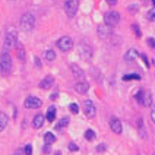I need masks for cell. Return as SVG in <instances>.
<instances>
[{
	"mask_svg": "<svg viewBox=\"0 0 155 155\" xmlns=\"http://www.w3.org/2000/svg\"><path fill=\"white\" fill-rule=\"evenodd\" d=\"M0 70L3 76H7L12 70V57L7 51H3L0 54Z\"/></svg>",
	"mask_w": 155,
	"mask_h": 155,
	"instance_id": "cell-1",
	"label": "cell"
},
{
	"mask_svg": "<svg viewBox=\"0 0 155 155\" xmlns=\"http://www.w3.org/2000/svg\"><path fill=\"white\" fill-rule=\"evenodd\" d=\"M15 45H18V32L15 28H9L6 32V37H4V48L10 50Z\"/></svg>",
	"mask_w": 155,
	"mask_h": 155,
	"instance_id": "cell-2",
	"label": "cell"
},
{
	"mask_svg": "<svg viewBox=\"0 0 155 155\" xmlns=\"http://www.w3.org/2000/svg\"><path fill=\"white\" fill-rule=\"evenodd\" d=\"M34 27H35V16L32 13L22 15V18H21V29L28 32V31L34 29Z\"/></svg>",
	"mask_w": 155,
	"mask_h": 155,
	"instance_id": "cell-3",
	"label": "cell"
},
{
	"mask_svg": "<svg viewBox=\"0 0 155 155\" xmlns=\"http://www.w3.org/2000/svg\"><path fill=\"white\" fill-rule=\"evenodd\" d=\"M56 45H57V48H59L60 51L66 53V51L72 50V47H73V39L70 38V37H66V35H65V37H62V38L57 39Z\"/></svg>",
	"mask_w": 155,
	"mask_h": 155,
	"instance_id": "cell-4",
	"label": "cell"
},
{
	"mask_svg": "<svg viewBox=\"0 0 155 155\" xmlns=\"http://www.w3.org/2000/svg\"><path fill=\"white\" fill-rule=\"evenodd\" d=\"M79 7V0H65V12L69 18H73Z\"/></svg>",
	"mask_w": 155,
	"mask_h": 155,
	"instance_id": "cell-5",
	"label": "cell"
},
{
	"mask_svg": "<svg viewBox=\"0 0 155 155\" xmlns=\"http://www.w3.org/2000/svg\"><path fill=\"white\" fill-rule=\"evenodd\" d=\"M104 22L108 25V27H116L117 24L120 22V13L116 10H110L104 15Z\"/></svg>",
	"mask_w": 155,
	"mask_h": 155,
	"instance_id": "cell-6",
	"label": "cell"
},
{
	"mask_svg": "<svg viewBox=\"0 0 155 155\" xmlns=\"http://www.w3.org/2000/svg\"><path fill=\"white\" fill-rule=\"evenodd\" d=\"M83 113H85V116L89 117V118L95 117V114H97V107L92 103V100H85L83 101Z\"/></svg>",
	"mask_w": 155,
	"mask_h": 155,
	"instance_id": "cell-7",
	"label": "cell"
},
{
	"mask_svg": "<svg viewBox=\"0 0 155 155\" xmlns=\"http://www.w3.org/2000/svg\"><path fill=\"white\" fill-rule=\"evenodd\" d=\"M41 104H42V101L39 100L38 97H28L25 100V103H24L25 108H39Z\"/></svg>",
	"mask_w": 155,
	"mask_h": 155,
	"instance_id": "cell-8",
	"label": "cell"
},
{
	"mask_svg": "<svg viewBox=\"0 0 155 155\" xmlns=\"http://www.w3.org/2000/svg\"><path fill=\"white\" fill-rule=\"evenodd\" d=\"M97 34L100 38H107L111 34V27H108L107 24H101L97 27Z\"/></svg>",
	"mask_w": 155,
	"mask_h": 155,
	"instance_id": "cell-9",
	"label": "cell"
},
{
	"mask_svg": "<svg viewBox=\"0 0 155 155\" xmlns=\"http://www.w3.org/2000/svg\"><path fill=\"white\" fill-rule=\"evenodd\" d=\"M110 127H111V130H113L116 135H120V133L123 132V126H121V121H120L117 117H113V118L110 120Z\"/></svg>",
	"mask_w": 155,
	"mask_h": 155,
	"instance_id": "cell-10",
	"label": "cell"
},
{
	"mask_svg": "<svg viewBox=\"0 0 155 155\" xmlns=\"http://www.w3.org/2000/svg\"><path fill=\"white\" fill-rule=\"evenodd\" d=\"M53 83H54L53 76H45L39 82V88H41V89H50V88L53 86Z\"/></svg>",
	"mask_w": 155,
	"mask_h": 155,
	"instance_id": "cell-11",
	"label": "cell"
},
{
	"mask_svg": "<svg viewBox=\"0 0 155 155\" xmlns=\"http://www.w3.org/2000/svg\"><path fill=\"white\" fill-rule=\"evenodd\" d=\"M88 89H89V85L85 80H80V82H78L76 85H75V91H76L78 94H86Z\"/></svg>",
	"mask_w": 155,
	"mask_h": 155,
	"instance_id": "cell-12",
	"label": "cell"
},
{
	"mask_svg": "<svg viewBox=\"0 0 155 155\" xmlns=\"http://www.w3.org/2000/svg\"><path fill=\"white\" fill-rule=\"evenodd\" d=\"M79 53H80V56L83 57V59H86V60H89L91 57H92V50L88 47V45H80V48H79Z\"/></svg>",
	"mask_w": 155,
	"mask_h": 155,
	"instance_id": "cell-13",
	"label": "cell"
},
{
	"mask_svg": "<svg viewBox=\"0 0 155 155\" xmlns=\"http://www.w3.org/2000/svg\"><path fill=\"white\" fill-rule=\"evenodd\" d=\"M136 57H138V50H136V48H130V50H127V53L124 54V60H126L127 63L133 62Z\"/></svg>",
	"mask_w": 155,
	"mask_h": 155,
	"instance_id": "cell-14",
	"label": "cell"
},
{
	"mask_svg": "<svg viewBox=\"0 0 155 155\" xmlns=\"http://www.w3.org/2000/svg\"><path fill=\"white\" fill-rule=\"evenodd\" d=\"M70 67H72V73H73V76H76L78 79H80V80L85 78V73H83V70H82V69H80L78 65H72Z\"/></svg>",
	"mask_w": 155,
	"mask_h": 155,
	"instance_id": "cell-15",
	"label": "cell"
},
{
	"mask_svg": "<svg viewBox=\"0 0 155 155\" xmlns=\"http://www.w3.org/2000/svg\"><path fill=\"white\" fill-rule=\"evenodd\" d=\"M42 124H44V116L42 114H37L34 117V120H32V126L35 129H39V127H42Z\"/></svg>",
	"mask_w": 155,
	"mask_h": 155,
	"instance_id": "cell-16",
	"label": "cell"
},
{
	"mask_svg": "<svg viewBox=\"0 0 155 155\" xmlns=\"http://www.w3.org/2000/svg\"><path fill=\"white\" fill-rule=\"evenodd\" d=\"M151 104H152V94H151L149 91H145V92H144V104H142V105L149 107Z\"/></svg>",
	"mask_w": 155,
	"mask_h": 155,
	"instance_id": "cell-17",
	"label": "cell"
},
{
	"mask_svg": "<svg viewBox=\"0 0 155 155\" xmlns=\"http://www.w3.org/2000/svg\"><path fill=\"white\" fill-rule=\"evenodd\" d=\"M138 130H139V135H141V138H146V132H145V124H144V120L142 118H139L138 120Z\"/></svg>",
	"mask_w": 155,
	"mask_h": 155,
	"instance_id": "cell-18",
	"label": "cell"
},
{
	"mask_svg": "<svg viewBox=\"0 0 155 155\" xmlns=\"http://www.w3.org/2000/svg\"><path fill=\"white\" fill-rule=\"evenodd\" d=\"M45 118L51 123V121H54V118H56V107H50L48 110H47V116H45Z\"/></svg>",
	"mask_w": 155,
	"mask_h": 155,
	"instance_id": "cell-19",
	"label": "cell"
},
{
	"mask_svg": "<svg viewBox=\"0 0 155 155\" xmlns=\"http://www.w3.org/2000/svg\"><path fill=\"white\" fill-rule=\"evenodd\" d=\"M44 142H45L47 145H51V144L56 142V136H54L51 132H47V133L44 135Z\"/></svg>",
	"mask_w": 155,
	"mask_h": 155,
	"instance_id": "cell-20",
	"label": "cell"
},
{
	"mask_svg": "<svg viewBox=\"0 0 155 155\" xmlns=\"http://www.w3.org/2000/svg\"><path fill=\"white\" fill-rule=\"evenodd\" d=\"M7 123H9V118H7V116L3 113V111H0V132L7 126Z\"/></svg>",
	"mask_w": 155,
	"mask_h": 155,
	"instance_id": "cell-21",
	"label": "cell"
},
{
	"mask_svg": "<svg viewBox=\"0 0 155 155\" xmlns=\"http://www.w3.org/2000/svg\"><path fill=\"white\" fill-rule=\"evenodd\" d=\"M16 54H18V59H19L21 62H25V50H24V47L19 45V44H18V47H16Z\"/></svg>",
	"mask_w": 155,
	"mask_h": 155,
	"instance_id": "cell-22",
	"label": "cell"
},
{
	"mask_svg": "<svg viewBox=\"0 0 155 155\" xmlns=\"http://www.w3.org/2000/svg\"><path fill=\"white\" fill-rule=\"evenodd\" d=\"M44 57H45L47 62H53V60L56 59V53H54L53 50H47V51L44 53Z\"/></svg>",
	"mask_w": 155,
	"mask_h": 155,
	"instance_id": "cell-23",
	"label": "cell"
},
{
	"mask_svg": "<svg viewBox=\"0 0 155 155\" xmlns=\"http://www.w3.org/2000/svg\"><path fill=\"white\" fill-rule=\"evenodd\" d=\"M85 139H86V141H94V139H95V132L91 130V129H88V130L85 132Z\"/></svg>",
	"mask_w": 155,
	"mask_h": 155,
	"instance_id": "cell-24",
	"label": "cell"
},
{
	"mask_svg": "<svg viewBox=\"0 0 155 155\" xmlns=\"http://www.w3.org/2000/svg\"><path fill=\"white\" fill-rule=\"evenodd\" d=\"M139 80L141 79V76L139 75H136V73H129V75H124L123 76V80Z\"/></svg>",
	"mask_w": 155,
	"mask_h": 155,
	"instance_id": "cell-25",
	"label": "cell"
},
{
	"mask_svg": "<svg viewBox=\"0 0 155 155\" xmlns=\"http://www.w3.org/2000/svg\"><path fill=\"white\" fill-rule=\"evenodd\" d=\"M144 92H145L144 89H139V91L136 92V95H135V97H136V100H138V103H139L141 105L144 104Z\"/></svg>",
	"mask_w": 155,
	"mask_h": 155,
	"instance_id": "cell-26",
	"label": "cell"
},
{
	"mask_svg": "<svg viewBox=\"0 0 155 155\" xmlns=\"http://www.w3.org/2000/svg\"><path fill=\"white\" fill-rule=\"evenodd\" d=\"M69 124V117H63L59 123H57V129H63L65 126H67Z\"/></svg>",
	"mask_w": 155,
	"mask_h": 155,
	"instance_id": "cell-27",
	"label": "cell"
},
{
	"mask_svg": "<svg viewBox=\"0 0 155 155\" xmlns=\"http://www.w3.org/2000/svg\"><path fill=\"white\" fill-rule=\"evenodd\" d=\"M69 108H70V111H72L73 114H76V113H79V105H78L76 103H72V104L69 105Z\"/></svg>",
	"mask_w": 155,
	"mask_h": 155,
	"instance_id": "cell-28",
	"label": "cell"
},
{
	"mask_svg": "<svg viewBox=\"0 0 155 155\" xmlns=\"http://www.w3.org/2000/svg\"><path fill=\"white\" fill-rule=\"evenodd\" d=\"M24 152L25 155H32V145H25V148H24Z\"/></svg>",
	"mask_w": 155,
	"mask_h": 155,
	"instance_id": "cell-29",
	"label": "cell"
},
{
	"mask_svg": "<svg viewBox=\"0 0 155 155\" xmlns=\"http://www.w3.org/2000/svg\"><path fill=\"white\" fill-rule=\"evenodd\" d=\"M132 28H133V31H135V34H136V37L139 38V37L142 35V34H141V29H139V27H138V25L135 24V25H132Z\"/></svg>",
	"mask_w": 155,
	"mask_h": 155,
	"instance_id": "cell-30",
	"label": "cell"
},
{
	"mask_svg": "<svg viewBox=\"0 0 155 155\" xmlns=\"http://www.w3.org/2000/svg\"><path fill=\"white\" fill-rule=\"evenodd\" d=\"M78 149H79V148H78L76 144H73V142H70V144H69V151H72V152H76Z\"/></svg>",
	"mask_w": 155,
	"mask_h": 155,
	"instance_id": "cell-31",
	"label": "cell"
},
{
	"mask_svg": "<svg viewBox=\"0 0 155 155\" xmlns=\"http://www.w3.org/2000/svg\"><path fill=\"white\" fill-rule=\"evenodd\" d=\"M141 59H142V62L145 63V66H146V67H149V62H148V56H146V54H141Z\"/></svg>",
	"mask_w": 155,
	"mask_h": 155,
	"instance_id": "cell-32",
	"label": "cell"
},
{
	"mask_svg": "<svg viewBox=\"0 0 155 155\" xmlns=\"http://www.w3.org/2000/svg\"><path fill=\"white\" fill-rule=\"evenodd\" d=\"M148 19H149V21H155V9L149 10V13H148Z\"/></svg>",
	"mask_w": 155,
	"mask_h": 155,
	"instance_id": "cell-33",
	"label": "cell"
},
{
	"mask_svg": "<svg viewBox=\"0 0 155 155\" xmlns=\"http://www.w3.org/2000/svg\"><path fill=\"white\" fill-rule=\"evenodd\" d=\"M146 42H148V45H149L151 48H155V39L154 38H148Z\"/></svg>",
	"mask_w": 155,
	"mask_h": 155,
	"instance_id": "cell-34",
	"label": "cell"
},
{
	"mask_svg": "<svg viewBox=\"0 0 155 155\" xmlns=\"http://www.w3.org/2000/svg\"><path fill=\"white\" fill-rule=\"evenodd\" d=\"M50 151H51V145H47V144H45V146L42 148V152H44V154H48Z\"/></svg>",
	"mask_w": 155,
	"mask_h": 155,
	"instance_id": "cell-35",
	"label": "cell"
},
{
	"mask_svg": "<svg viewBox=\"0 0 155 155\" xmlns=\"http://www.w3.org/2000/svg\"><path fill=\"white\" fill-rule=\"evenodd\" d=\"M97 151H98V152H104V151H105V145H104V144L98 145V146H97Z\"/></svg>",
	"mask_w": 155,
	"mask_h": 155,
	"instance_id": "cell-36",
	"label": "cell"
},
{
	"mask_svg": "<svg viewBox=\"0 0 155 155\" xmlns=\"http://www.w3.org/2000/svg\"><path fill=\"white\" fill-rule=\"evenodd\" d=\"M107 3H108V4H111V6H114V4L117 3V0H107Z\"/></svg>",
	"mask_w": 155,
	"mask_h": 155,
	"instance_id": "cell-37",
	"label": "cell"
},
{
	"mask_svg": "<svg viewBox=\"0 0 155 155\" xmlns=\"http://www.w3.org/2000/svg\"><path fill=\"white\" fill-rule=\"evenodd\" d=\"M35 65H37L38 67H41V62H39V59H38V57H35Z\"/></svg>",
	"mask_w": 155,
	"mask_h": 155,
	"instance_id": "cell-38",
	"label": "cell"
},
{
	"mask_svg": "<svg viewBox=\"0 0 155 155\" xmlns=\"http://www.w3.org/2000/svg\"><path fill=\"white\" fill-rule=\"evenodd\" d=\"M151 118H152V121L155 123V108L152 110V113H151Z\"/></svg>",
	"mask_w": 155,
	"mask_h": 155,
	"instance_id": "cell-39",
	"label": "cell"
},
{
	"mask_svg": "<svg viewBox=\"0 0 155 155\" xmlns=\"http://www.w3.org/2000/svg\"><path fill=\"white\" fill-rule=\"evenodd\" d=\"M54 155H62V152H60V151H56V154Z\"/></svg>",
	"mask_w": 155,
	"mask_h": 155,
	"instance_id": "cell-40",
	"label": "cell"
},
{
	"mask_svg": "<svg viewBox=\"0 0 155 155\" xmlns=\"http://www.w3.org/2000/svg\"><path fill=\"white\" fill-rule=\"evenodd\" d=\"M151 1H152V4H154V6H155V0H151Z\"/></svg>",
	"mask_w": 155,
	"mask_h": 155,
	"instance_id": "cell-41",
	"label": "cell"
}]
</instances>
